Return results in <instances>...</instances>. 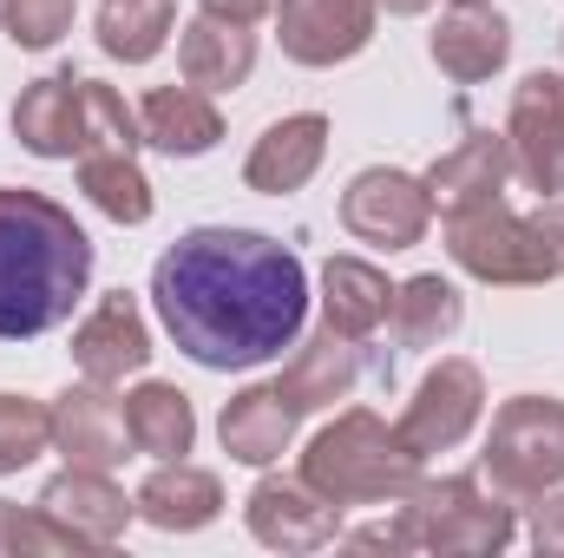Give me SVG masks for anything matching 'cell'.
Segmentation results:
<instances>
[{
    "mask_svg": "<svg viewBox=\"0 0 564 558\" xmlns=\"http://www.w3.org/2000/svg\"><path fill=\"white\" fill-rule=\"evenodd\" d=\"M479 480L499 500H512V506L564 486V401L558 395H512V401H499V415L486 427V447H479Z\"/></svg>",
    "mask_w": 564,
    "mask_h": 558,
    "instance_id": "cell-5",
    "label": "cell"
},
{
    "mask_svg": "<svg viewBox=\"0 0 564 558\" xmlns=\"http://www.w3.org/2000/svg\"><path fill=\"white\" fill-rule=\"evenodd\" d=\"M132 500H139V519L158 533H204L224 519V480L197 460H158Z\"/></svg>",
    "mask_w": 564,
    "mask_h": 558,
    "instance_id": "cell-20",
    "label": "cell"
},
{
    "mask_svg": "<svg viewBox=\"0 0 564 558\" xmlns=\"http://www.w3.org/2000/svg\"><path fill=\"white\" fill-rule=\"evenodd\" d=\"M295 408L282 401L276 382H250V388H237L230 401H224V415H217V440H224V453L237 460V466H276L282 453H289V440H295Z\"/></svg>",
    "mask_w": 564,
    "mask_h": 558,
    "instance_id": "cell-22",
    "label": "cell"
},
{
    "mask_svg": "<svg viewBox=\"0 0 564 558\" xmlns=\"http://www.w3.org/2000/svg\"><path fill=\"white\" fill-rule=\"evenodd\" d=\"M486 420V375H479V362H466V355H440L433 368L421 375V388H414V401L401 408V440L433 460V453H453L473 427Z\"/></svg>",
    "mask_w": 564,
    "mask_h": 558,
    "instance_id": "cell-7",
    "label": "cell"
},
{
    "mask_svg": "<svg viewBox=\"0 0 564 558\" xmlns=\"http://www.w3.org/2000/svg\"><path fill=\"white\" fill-rule=\"evenodd\" d=\"M132 433H126V401H112V388H99V382H86L79 375V388H66L59 401H53V453L66 460V466H99V473H119L132 453Z\"/></svg>",
    "mask_w": 564,
    "mask_h": 558,
    "instance_id": "cell-15",
    "label": "cell"
},
{
    "mask_svg": "<svg viewBox=\"0 0 564 558\" xmlns=\"http://www.w3.org/2000/svg\"><path fill=\"white\" fill-rule=\"evenodd\" d=\"M341 513L348 506L322 500L302 473L295 480L289 473H263L250 486V500H243V526L270 552H322V546H335L341 539Z\"/></svg>",
    "mask_w": 564,
    "mask_h": 558,
    "instance_id": "cell-11",
    "label": "cell"
},
{
    "mask_svg": "<svg viewBox=\"0 0 564 558\" xmlns=\"http://www.w3.org/2000/svg\"><path fill=\"white\" fill-rule=\"evenodd\" d=\"M93 289L86 224L26 184H0V342H33L73 322Z\"/></svg>",
    "mask_w": 564,
    "mask_h": 558,
    "instance_id": "cell-2",
    "label": "cell"
},
{
    "mask_svg": "<svg viewBox=\"0 0 564 558\" xmlns=\"http://www.w3.org/2000/svg\"><path fill=\"white\" fill-rule=\"evenodd\" d=\"M446 257H453V270H466L473 282H492V289H532V282H545L525 217L506 211V204H479V211L446 217Z\"/></svg>",
    "mask_w": 564,
    "mask_h": 558,
    "instance_id": "cell-9",
    "label": "cell"
},
{
    "mask_svg": "<svg viewBox=\"0 0 564 558\" xmlns=\"http://www.w3.org/2000/svg\"><path fill=\"white\" fill-rule=\"evenodd\" d=\"M79 191L119 230H139V224H151V211H158L151 178L139 171V151H86L79 158Z\"/></svg>",
    "mask_w": 564,
    "mask_h": 558,
    "instance_id": "cell-27",
    "label": "cell"
},
{
    "mask_svg": "<svg viewBox=\"0 0 564 558\" xmlns=\"http://www.w3.org/2000/svg\"><path fill=\"white\" fill-rule=\"evenodd\" d=\"M99 53L106 60H126V66H144L171 46L177 33V0H99Z\"/></svg>",
    "mask_w": 564,
    "mask_h": 558,
    "instance_id": "cell-28",
    "label": "cell"
},
{
    "mask_svg": "<svg viewBox=\"0 0 564 558\" xmlns=\"http://www.w3.org/2000/svg\"><path fill=\"white\" fill-rule=\"evenodd\" d=\"M177 73L197 93H237L257 73V33L217 13H197L177 26Z\"/></svg>",
    "mask_w": 564,
    "mask_h": 558,
    "instance_id": "cell-21",
    "label": "cell"
},
{
    "mask_svg": "<svg viewBox=\"0 0 564 558\" xmlns=\"http://www.w3.org/2000/svg\"><path fill=\"white\" fill-rule=\"evenodd\" d=\"M79 7L73 0H0V33L20 46V53H46L73 33Z\"/></svg>",
    "mask_w": 564,
    "mask_h": 558,
    "instance_id": "cell-31",
    "label": "cell"
},
{
    "mask_svg": "<svg viewBox=\"0 0 564 558\" xmlns=\"http://www.w3.org/2000/svg\"><path fill=\"white\" fill-rule=\"evenodd\" d=\"M197 13H217V20H237V26H257L263 13H276V0H197Z\"/></svg>",
    "mask_w": 564,
    "mask_h": 558,
    "instance_id": "cell-36",
    "label": "cell"
},
{
    "mask_svg": "<svg viewBox=\"0 0 564 558\" xmlns=\"http://www.w3.org/2000/svg\"><path fill=\"white\" fill-rule=\"evenodd\" d=\"M453 7H459V0H453Z\"/></svg>",
    "mask_w": 564,
    "mask_h": 558,
    "instance_id": "cell-39",
    "label": "cell"
},
{
    "mask_svg": "<svg viewBox=\"0 0 564 558\" xmlns=\"http://www.w3.org/2000/svg\"><path fill=\"white\" fill-rule=\"evenodd\" d=\"M558 46H564V33H558Z\"/></svg>",
    "mask_w": 564,
    "mask_h": 558,
    "instance_id": "cell-38",
    "label": "cell"
},
{
    "mask_svg": "<svg viewBox=\"0 0 564 558\" xmlns=\"http://www.w3.org/2000/svg\"><path fill=\"white\" fill-rule=\"evenodd\" d=\"M421 466L426 460L401 440V427L375 408H341L302 447V480L335 506H401L421 486Z\"/></svg>",
    "mask_w": 564,
    "mask_h": 558,
    "instance_id": "cell-3",
    "label": "cell"
},
{
    "mask_svg": "<svg viewBox=\"0 0 564 558\" xmlns=\"http://www.w3.org/2000/svg\"><path fill=\"white\" fill-rule=\"evenodd\" d=\"M33 506L53 513V519L79 539V552H106V546H119L126 526L139 519V500H126V486H119L112 473H99V466H66V473H53V480L40 486Z\"/></svg>",
    "mask_w": 564,
    "mask_h": 558,
    "instance_id": "cell-14",
    "label": "cell"
},
{
    "mask_svg": "<svg viewBox=\"0 0 564 558\" xmlns=\"http://www.w3.org/2000/svg\"><path fill=\"white\" fill-rule=\"evenodd\" d=\"M532 506V519H525V539H532V552L539 558H564V493H539V500H525Z\"/></svg>",
    "mask_w": 564,
    "mask_h": 558,
    "instance_id": "cell-34",
    "label": "cell"
},
{
    "mask_svg": "<svg viewBox=\"0 0 564 558\" xmlns=\"http://www.w3.org/2000/svg\"><path fill=\"white\" fill-rule=\"evenodd\" d=\"M270 20H276L282 60H295L308 73H328V66H348L375 46L381 7L375 0H276Z\"/></svg>",
    "mask_w": 564,
    "mask_h": 558,
    "instance_id": "cell-10",
    "label": "cell"
},
{
    "mask_svg": "<svg viewBox=\"0 0 564 558\" xmlns=\"http://www.w3.org/2000/svg\"><path fill=\"white\" fill-rule=\"evenodd\" d=\"M426 224H433V197H426L421 178L401 171V164H368L341 191V230L355 244H368V250H388V257L414 250L426 237Z\"/></svg>",
    "mask_w": 564,
    "mask_h": 558,
    "instance_id": "cell-6",
    "label": "cell"
},
{
    "mask_svg": "<svg viewBox=\"0 0 564 558\" xmlns=\"http://www.w3.org/2000/svg\"><path fill=\"white\" fill-rule=\"evenodd\" d=\"M525 230H532V250H539L545 282H564V197H539V211L525 217Z\"/></svg>",
    "mask_w": 564,
    "mask_h": 558,
    "instance_id": "cell-33",
    "label": "cell"
},
{
    "mask_svg": "<svg viewBox=\"0 0 564 558\" xmlns=\"http://www.w3.org/2000/svg\"><path fill=\"white\" fill-rule=\"evenodd\" d=\"M13 139L46 164H79L86 126H79V73H46L33 86H20L13 112H7Z\"/></svg>",
    "mask_w": 564,
    "mask_h": 558,
    "instance_id": "cell-18",
    "label": "cell"
},
{
    "mask_svg": "<svg viewBox=\"0 0 564 558\" xmlns=\"http://www.w3.org/2000/svg\"><path fill=\"white\" fill-rule=\"evenodd\" d=\"M0 552H79V539L53 519V513H40V506H7L0 500Z\"/></svg>",
    "mask_w": 564,
    "mask_h": 558,
    "instance_id": "cell-32",
    "label": "cell"
},
{
    "mask_svg": "<svg viewBox=\"0 0 564 558\" xmlns=\"http://www.w3.org/2000/svg\"><path fill=\"white\" fill-rule=\"evenodd\" d=\"M421 184H426V197H433L440 217H459V211H479V204H506V184H512L506 132L466 126V139L446 144V151L421 171Z\"/></svg>",
    "mask_w": 564,
    "mask_h": 558,
    "instance_id": "cell-13",
    "label": "cell"
},
{
    "mask_svg": "<svg viewBox=\"0 0 564 558\" xmlns=\"http://www.w3.org/2000/svg\"><path fill=\"white\" fill-rule=\"evenodd\" d=\"M341 546H355V552H414V539H408L401 519H388V526H355V533H341Z\"/></svg>",
    "mask_w": 564,
    "mask_h": 558,
    "instance_id": "cell-35",
    "label": "cell"
},
{
    "mask_svg": "<svg viewBox=\"0 0 564 558\" xmlns=\"http://www.w3.org/2000/svg\"><path fill=\"white\" fill-rule=\"evenodd\" d=\"M355 382H361V342H348V335L328 329V322H322L315 335H295V342H289V362H282V375H276L282 401H289L295 415H322V408L348 401Z\"/></svg>",
    "mask_w": 564,
    "mask_h": 558,
    "instance_id": "cell-17",
    "label": "cell"
},
{
    "mask_svg": "<svg viewBox=\"0 0 564 558\" xmlns=\"http://www.w3.org/2000/svg\"><path fill=\"white\" fill-rule=\"evenodd\" d=\"M151 322H144L139 296L132 289H106L86 315H79V329H73V368L86 375V382H99V388H119V382H132L151 368Z\"/></svg>",
    "mask_w": 564,
    "mask_h": 558,
    "instance_id": "cell-12",
    "label": "cell"
},
{
    "mask_svg": "<svg viewBox=\"0 0 564 558\" xmlns=\"http://www.w3.org/2000/svg\"><path fill=\"white\" fill-rule=\"evenodd\" d=\"M139 132L164 158H204L224 144V112L197 86H151L139 99Z\"/></svg>",
    "mask_w": 564,
    "mask_h": 558,
    "instance_id": "cell-23",
    "label": "cell"
},
{
    "mask_svg": "<svg viewBox=\"0 0 564 558\" xmlns=\"http://www.w3.org/2000/svg\"><path fill=\"white\" fill-rule=\"evenodd\" d=\"M512 178L539 197H564V73H525L506 112Z\"/></svg>",
    "mask_w": 564,
    "mask_h": 558,
    "instance_id": "cell-8",
    "label": "cell"
},
{
    "mask_svg": "<svg viewBox=\"0 0 564 558\" xmlns=\"http://www.w3.org/2000/svg\"><path fill=\"white\" fill-rule=\"evenodd\" d=\"M40 453H53V401L0 395V480L26 473Z\"/></svg>",
    "mask_w": 564,
    "mask_h": 558,
    "instance_id": "cell-30",
    "label": "cell"
},
{
    "mask_svg": "<svg viewBox=\"0 0 564 558\" xmlns=\"http://www.w3.org/2000/svg\"><path fill=\"white\" fill-rule=\"evenodd\" d=\"M322 158H328V119L322 112H289V119H276L263 139L250 144L243 184L263 191V197H289V191H302L322 171Z\"/></svg>",
    "mask_w": 564,
    "mask_h": 558,
    "instance_id": "cell-19",
    "label": "cell"
},
{
    "mask_svg": "<svg viewBox=\"0 0 564 558\" xmlns=\"http://www.w3.org/2000/svg\"><path fill=\"white\" fill-rule=\"evenodd\" d=\"M459 322H466V296L440 270H421V277L394 282V309H388L394 348H440V342L459 335Z\"/></svg>",
    "mask_w": 564,
    "mask_h": 558,
    "instance_id": "cell-25",
    "label": "cell"
},
{
    "mask_svg": "<svg viewBox=\"0 0 564 558\" xmlns=\"http://www.w3.org/2000/svg\"><path fill=\"white\" fill-rule=\"evenodd\" d=\"M126 433H132V453L144 460H184L197 447V408L171 382H139L126 395Z\"/></svg>",
    "mask_w": 564,
    "mask_h": 558,
    "instance_id": "cell-26",
    "label": "cell"
},
{
    "mask_svg": "<svg viewBox=\"0 0 564 558\" xmlns=\"http://www.w3.org/2000/svg\"><path fill=\"white\" fill-rule=\"evenodd\" d=\"M426 53L433 66L453 79V86H486L492 73H506L512 60V20L492 7V0H459L440 13V26L426 33Z\"/></svg>",
    "mask_w": 564,
    "mask_h": 558,
    "instance_id": "cell-16",
    "label": "cell"
},
{
    "mask_svg": "<svg viewBox=\"0 0 564 558\" xmlns=\"http://www.w3.org/2000/svg\"><path fill=\"white\" fill-rule=\"evenodd\" d=\"M79 126H86V151H139L144 144L139 106H126V93L106 79H79Z\"/></svg>",
    "mask_w": 564,
    "mask_h": 558,
    "instance_id": "cell-29",
    "label": "cell"
},
{
    "mask_svg": "<svg viewBox=\"0 0 564 558\" xmlns=\"http://www.w3.org/2000/svg\"><path fill=\"white\" fill-rule=\"evenodd\" d=\"M151 309L177 355L210 375H243L276 362L308 322L302 257L237 224H197L151 264Z\"/></svg>",
    "mask_w": 564,
    "mask_h": 558,
    "instance_id": "cell-1",
    "label": "cell"
},
{
    "mask_svg": "<svg viewBox=\"0 0 564 558\" xmlns=\"http://www.w3.org/2000/svg\"><path fill=\"white\" fill-rule=\"evenodd\" d=\"M401 526L414 539V552L433 558H499L519 539V519H512V500L486 493L479 473H440L401 500Z\"/></svg>",
    "mask_w": 564,
    "mask_h": 558,
    "instance_id": "cell-4",
    "label": "cell"
},
{
    "mask_svg": "<svg viewBox=\"0 0 564 558\" xmlns=\"http://www.w3.org/2000/svg\"><path fill=\"white\" fill-rule=\"evenodd\" d=\"M394 309V282L388 270H375L368 257H328L322 264V322L341 329L348 342H368L375 329H388Z\"/></svg>",
    "mask_w": 564,
    "mask_h": 558,
    "instance_id": "cell-24",
    "label": "cell"
},
{
    "mask_svg": "<svg viewBox=\"0 0 564 558\" xmlns=\"http://www.w3.org/2000/svg\"><path fill=\"white\" fill-rule=\"evenodd\" d=\"M375 7H381L388 20H414V13H426V7H433V0H375Z\"/></svg>",
    "mask_w": 564,
    "mask_h": 558,
    "instance_id": "cell-37",
    "label": "cell"
}]
</instances>
